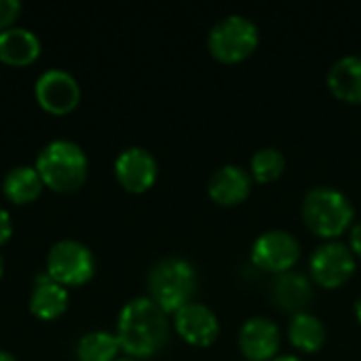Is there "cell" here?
<instances>
[{
  "label": "cell",
  "mask_w": 361,
  "mask_h": 361,
  "mask_svg": "<svg viewBox=\"0 0 361 361\" xmlns=\"http://www.w3.org/2000/svg\"><path fill=\"white\" fill-rule=\"evenodd\" d=\"M116 338L129 357H152L169 341L167 313L148 296L131 298L118 313Z\"/></svg>",
  "instance_id": "6da1fadb"
},
{
  "label": "cell",
  "mask_w": 361,
  "mask_h": 361,
  "mask_svg": "<svg viewBox=\"0 0 361 361\" xmlns=\"http://www.w3.org/2000/svg\"><path fill=\"white\" fill-rule=\"evenodd\" d=\"M305 226L324 241L341 237L355 220L353 201L332 184H317L309 188L300 203Z\"/></svg>",
  "instance_id": "7a4b0ae2"
},
{
  "label": "cell",
  "mask_w": 361,
  "mask_h": 361,
  "mask_svg": "<svg viewBox=\"0 0 361 361\" xmlns=\"http://www.w3.org/2000/svg\"><path fill=\"white\" fill-rule=\"evenodd\" d=\"M148 298L165 313H176L192 302L199 286L197 269L182 256L161 258L148 273Z\"/></svg>",
  "instance_id": "3957f363"
},
{
  "label": "cell",
  "mask_w": 361,
  "mask_h": 361,
  "mask_svg": "<svg viewBox=\"0 0 361 361\" xmlns=\"http://www.w3.org/2000/svg\"><path fill=\"white\" fill-rule=\"evenodd\" d=\"M89 161L85 150L72 140L49 142L36 159V171L40 173L44 186L57 192L78 190L87 180Z\"/></svg>",
  "instance_id": "277c9868"
},
{
  "label": "cell",
  "mask_w": 361,
  "mask_h": 361,
  "mask_svg": "<svg viewBox=\"0 0 361 361\" xmlns=\"http://www.w3.org/2000/svg\"><path fill=\"white\" fill-rule=\"evenodd\" d=\"M260 42L258 23L241 13L220 17L207 34L209 53L222 63H239L247 59Z\"/></svg>",
  "instance_id": "5b68a950"
},
{
  "label": "cell",
  "mask_w": 361,
  "mask_h": 361,
  "mask_svg": "<svg viewBox=\"0 0 361 361\" xmlns=\"http://www.w3.org/2000/svg\"><path fill=\"white\" fill-rule=\"evenodd\" d=\"M357 269V258L351 252L349 243L341 239H330L319 243L311 258H309V271H311V281L336 290L343 283H347Z\"/></svg>",
  "instance_id": "8992f818"
},
{
  "label": "cell",
  "mask_w": 361,
  "mask_h": 361,
  "mask_svg": "<svg viewBox=\"0 0 361 361\" xmlns=\"http://www.w3.org/2000/svg\"><path fill=\"white\" fill-rule=\"evenodd\" d=\"M47 273L59 286H82L95 275V258L91 250L74 239L57 241L47 256Z\"/></svg>",
  "instance_id": "52a82bcc"
},
{
  "label": "cell",
  "mask_w": 361,
  "mask_h": 361,
  "mask_svg": "<svg viewBox=\"0 0 361 361\" xmlns=\"http://www.w3.org/2000/svg\"><path fill=\"white\" fill-rule=\"evenodd\" d=\"M250 256L258 269L281 275L292 271L298 262L300 241L286 228H269L254 239Z\"/></svg>",
  "instance_id": "ba28073f"
},
{
  "label": "cell",
  "mask_w": 361,
  "mask_h": 361,
  "mask_svg": "<svg viewBox=\"0 0 361 361\" xmlns=\"http://www.w3.org/2000/svg\"><path fill=\"white\" fill-rule=\"evenodd\" d=\"M38 104L51 114L72 112L80 102V87L76 78L59 68L44 70L34 87Z\"/></svg>",
  "instance_id": "9c48e42d"
},
{
  "label": "cell",
  "mask_w": 361,
  "mask_h": 361,
  "mask_svg": "<svg viewBox=\"0 0 361 361\" xmlns=\"http://www.w3.org/2000/svg\"><path fill=\"white\" fill-rule=\"evenodd\" d=\"M237 343L247 361H273L281 347V332L275 319L254 315L239 328Z\"/></svg>",
  "instance_id": "30bf717a"
},
{
  "label": "cell",
  "mask_w": 361,
  "mask_h": 361,
  "mask_svg": "<svg viewBox=\"0 0 361 361\" xmlns=\"http://www.w3.org/2000/svg\"><path fill=\"white\" fill-rule=\"evenodd\" d=\"M114 176L125 190L146 192L157 182L159 163L150 150H146L142 146H129L116 157Z\"/></svg>",
  "instance_id": "8fae6325"
},
{
  "label": "cell",
  "mask_w": 361,
  "mask_h": 361,
  "mask_svg": "<svg viewBox=\"0 0 361 361\" xmlns=\"http://www.w3.org/2000/svg\"><path fill=\"white\" fill-rule=\"evenodd\" d=\"M173 326L182 341L192 347H209L220 336L218 315L203 302H188L173 313Z\"/></svg>",
  "instance_id": "7c38bea8"
},
{
  "label": "cell",
  "mask_w": 361,
  "mask_h": 361,
  "mask_svg": "<svg viewBox=\"0 0 361 361\" xmlns=\"http://www.w3.org/2000/svg\"><path fill=\"white\" fill-rule=\"evenodd\" d=\"M254 186V178L247 169L235 163L220 165L207 180V195L214 203L222 207H233L243 203Z\"/></svg>",
  "instance_id": "4fadbf2b"
},
{
  "label": "cell",
  "mask_w": 361,
  "mask_h": 361,
  "mask_svg": "<svg viewBox=\"0 0 361 361\" xmlns=\"http://www.w3.org/2000/svg\"><path fill=\"white\" fill-rule=\"evenodd\" d=\"M271 296L275 307H279L286 313H302L307 311V305L313 300V281L298 271H288L277 275V279L271 286Z\"/></svg>",
  "instance_id": "5bb4252c"
},
{
  "label": "cell",
  "mask_w": 361,
  "mask_h": 361,
  "mask_svg": "<svg viewBox=\"0 0 361 361\" xmlns=\"http://www.w3.org/2000/svg\"><path fill=\"white\" fill-rule=\"evenodd\" d=\"M330 93L347 104H361V55L349 53L338 57L326 74Z\"/></svg>",
  "instance_id": "9a60e30c"
},
{
  "label": "cell",
  "mask_w": 361,
  "mask_h": 361,
  "mask_svg": "<svg viewBox=\"0 0 361 361\" xmlns=\"http://www.w3.org/2000/svg\"><path fill=\"white\" fill-rule=\"evenodd\" d=\"M36 286L30 296V311L38 319H57L68 309V290L51 279L47 271L36 275Z\"/></svg>",
  "instance_id": "2e32d148"
},
{
  "label": "cell",
  "mask_w": 361,
  "mask_h": 361,
  "mask_svg": "<svg viewBox=\"0 0 361 361\" xmlns=\"http://www.w3.org/2000/svg\"><path fill=\"white\" fill-rule=\"evenodd\" d=\"M40 55V38L27 27H8L0 32V61L6 66H27Z\"/></svg>",
  "instance_id": "e0dca14e"
},
{
  "label": "cell",
  "mask_w": 361,
  "mask_h": 361,
  "mask_svg": "<svg viewBox=\"0 0 361 361\" xmlns=\"http://www.w3.org/2000/svg\"><path fill=\"white\" fill-rule=\"evenodd\" d=\"M288 338L298 351L317 353L326 345L328 332H326L324 322L315 313L302 311V313L292 315V319L288 324Z\"/></svg>",
  "instance_id": "ac0fdd59"
},
{
  "label": "cell",
  "mask_w": 361,
  "mask_h": 361,
  "mask_svg": "<svg viewBox=\"0 0 361 361\" xmlns=\"http://www.w3.org/2000/svg\"><path fill=\"white\" fill-rule=\"evenodd\" d=\"M42 186L44 182L40 173L36 171V167H30V165H17L8 169L2 180V192L15 205L32 203L34 199H38V195L42 192Z\"/></svg>",
  "instance_id": "d6986e66"
},
{
  "label": "cell",
  "mask_w": 361,
  "mask_h": 361,
  "mask_svg": "<svg viewBox=\"0 0 361 361\" xmlns=\"http://www.w3.org/2000/svg\"><path fill=\"white\" fill-rule=\"evenodd\" d=\"M121 351L116 334L95 330L85 334L76 345V357L78 361H116Z\"/></svg>",
  "instance_id": "ffe728a7"
},
{
  "label": "cell",
  "mask_w": 361,
  "mask_h": 361,
  "mask_svg": "<svg viewBox=\"0 0 361 361\" xmlns=\"http://www.w3.org/2000/svg\"><path fill=\"white\" fill-rule=\"evenodd\" d=\"M286 171V154L275 146H262L252 154L250 173L254 182L269 184L275 182Z\"/></svg>",
  "instance_id": "44dd1931"
},
{
  "label": "cell",
  "mask_w": 361,
  "mask_h": 361,
  "mask_svg": "<svg viewBox=\"0 0 361 361\" xmlns=\"http://www.w3.org/2000/svg\"><path fill=\"white\" fill-rule=\"evenodd\" d=\"M19 13H21V2L19 0H0V32L13 27Z\"/></svg>",
  "instance_id": "7402d4cb"
},
{
  "label": "cell",
  "mask_w": 361,
  "mask_h": 361,
  "mask_svg": "<svg viewBox=\"0 0 361 361\" xmlns=\"http://www.w3.org/2000/svg\"><path fill=\"white\" fill-rule=\"evenodd\" d=\"M13 235V220H11V214L0 207V245L6 243Z\"/></svg>",
  "instance_id": "603a6c76"
},
{
  "label": "cell",
  "mask_w": 361,
  "mask_h": 361,
  "mask_svg": "<svg viewBox=\"0 0 361 361\" xmlns=\"http://www.w3.org/2000/svg\"><path fill=\"white\" fill-rule=\"evenodd\" d=\"M349 247H351V252L355 254V258H360L361 260V220L351 226V233H349Z\"/></svg>",
  "instance_id": "cb8c5ba5"
},
{
  "label": "cell",
  "mask_w": 361,
  "mask_h": 361,
  "mask_svg": "<svg viewBox=\"0 0 361 361\" xmlns=\"http://www.w3.org/2000/svg\"><path fill=\"white\" fill-rule=\"evenodd\" d=\"M273 361H305L302 357H298V355H277Z\"/></svg>",
  "instance_id": "d4e9b609"
},
{
  "label": "cell",
  "mask_w": 361,
  "mask_h": 361,
  "mask_svg": "<svg viewBox=\"0 0 361 361\" xmlns=\"http://www.w3.org/2000/svg\"><path fill=\"white\" fill-rule=\"evenodd\" d=\"M353 309H355V317H357V322L361 324V294L355 298V305H353Z\"/></svg>",
  "instance_id": "484cf974"
},
{
  "label": "cell",
  "mask_w": 361,
  "mask_h": 361,
  "mask_svg": "<svg viewBox=\"0 0 361 361\" xmlns=\"http://www.w3.org/2000/svg\"><path fill=\"white\" fill-rule=\"evenodd\" d=\"M0 361H15V357H13L8 351H2V349H0Z\"/></svg>",
  "instance_id": "4316f807"
},
{
  "label": "cell",
  "mask_w": 361,
  "mask_h": 361,
  "mask_svg": "<svg viewBox=\"0 0 361 361\" xmlns=\"http://www.w3.org/2000/svg\"><path fill=\"white\" fill-rule=\"evenodd\" d=\"M116 361H140V360H135V357H129V355H127V357H118Z\"/></svg>",
  "instance_id": "83f0119b"
},
{
  "label": "cell",
  "mask_w": 361,
  "mask_h": 361,
  "mask_svg": "<svg viewBox=\"0 0 361 361\" xmlns=\"http://www.w3.org/2000/svg\"><path fill=\"white\" fill-rule=\"evenodd\" d=\"M2 271H4V260H2V256H0V277H2Z\"/></svg>",
  "instance_id": "f1b7e54d"
},
{
  "label": "cell",
  "mask_w": 361,
  "mask_h": 361,
  "mask_svg": "<svg viewBox=\"0 0 361 361\" xmlns=\"http://www.w3.org/2000/svg\"><path fill=\"white\" fill-rule=\"evenodd\" d=\"M245 361H247V360H245Z\"/></svg>",
  "instance_id": "f546056e"
}]
</instances>
